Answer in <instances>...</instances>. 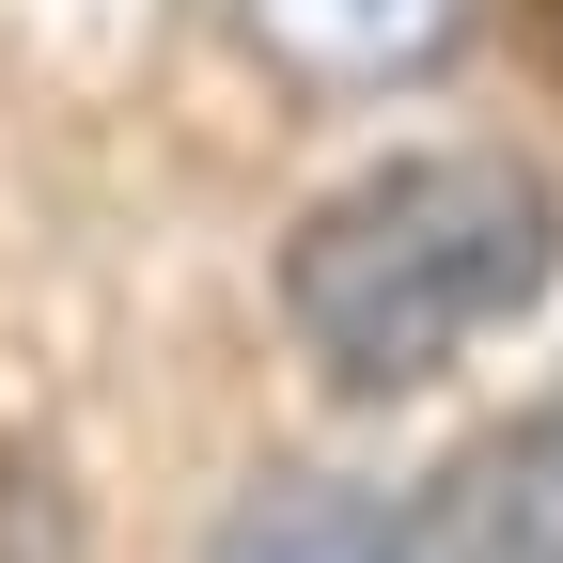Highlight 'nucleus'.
Listing matches in <instances>:
<instances>
[{"label":"nucleus","instance_id":"nucleus-2","mask_svg":"<svg viewBox=\"0 0 563 563\" xmlns=\"http://www.w3.org/2000/svg\"><path fill=\"white\" fill-rule=\"evenodd\" d=\"M235 32L313 95H391L470 32V0H235Z\"/></svg>","mask_w":563,"mask_h":563},{"label":"nucleus","instance_id":"nucleus-4","mask_svg":"<svg viewBox=\"0 0 563 563\" xmlns=\"http://www.w3.org/2000/svg\"><path fill=\"white\" fill-rule=\"evenodd\" d=\"M517 439H532V501H548V548H563V391L517 422Z\"/></svg>","mask_w":563,"mask_h":563},{"label":"nucleus","instance_id":"nucleus-3","mask_svg":"<svg viewBox=\"0 0 563 563\" xmlns=\"http://www.w3.org/2000/svg\"><path fill=\"white\" fill-rule=\"evenodd\" d=\"M203 563H407V517L376 485H251Z\"/></svg>","mask_w":563,"mask_h":563},{"label":"nucleus","instance_id":"nucleus-1","mask_svg":"<svg viewBox=\"0 0 563 563\" xmlns=\"http://www.w3.org/2000/svg\"><path fill=\"white\" fill-rule=\"evenodd\" d=\"M563 266V203L501 141H407V157L344 173L298 235H282V329L344 407L439 391L470 344H501Z\"/></svg>","mask_w":563,"mask_h":563}]
</instances>
